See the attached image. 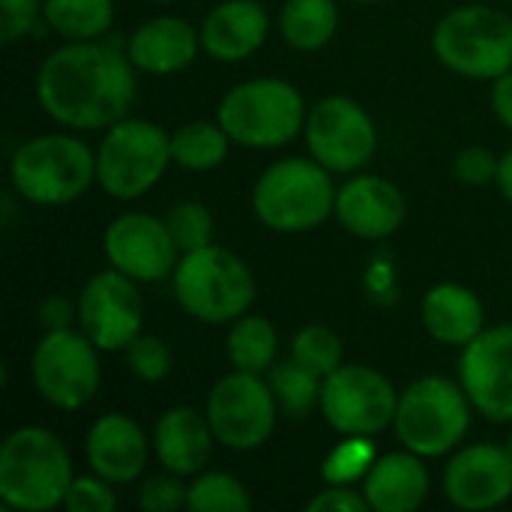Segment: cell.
I'll return each instance as SVG.
<instances>
[{
  "label": "cell",
  "instance_id": "cell-44",
  "mask_svg": "<svg viewBox=\"0 0 512 512\" xmlns=\"http://www.w3.org/2000/svg\"><path fill=\"white\" fill-rule=\"evenodd\" d=\"M507 450L512 453V432H510V438H507Z\"/></svg>",
  "mask_w": 512,
  "mask_h": 512
},
{
  "label": "cell",
  "instance_id": "cell-14",
  "mask_svg": "<svg viewBox=\"0 0 512 512\" xmlns=\"http://www.w3.org/2000/svg\"><path fill=\"white\" fill-rule=\"evenodd\" d=\"M144 300L138 282L120 270H102L87 279L78 297V324L99 351H126L141 333Z\"/></svg>",
  "mask_w": 512,
  "mask_h": 512
},
{
  "label": "cell",
  "instance_id": "cell-34",
  "mask_svg": "<svg viewBox=\"0 0 512 512\" xmlns=\"http://www.w3.org/2000/svg\"><path fill=\"white\" fill-rule=\"evenodd\" d=\"M126 363H129L135 378H141L147 384H156V381L168 378V372H171V351L159 336L138 333L126 345Z\"/></svg>",
  "mask_w": 512,
  "mask_h": 512
},
{
  "label": "cell",
  "instance_id": "cell-38",
  "mask_svg": "<svg viewBox=\"0 0 512 512\" xmlns=\"http://www.w3.org/2000/svg\"><path fill=\"white\" fill-rule=\"evenodd\" d=\"M498 165H501V159L489 147H465L456 156V174L468 186H486V183H492L498 177Z\"/></svg>",
  "mask_w": 512,
  "mask_h": 512
},
{
  "label": "cell",
  "instance_id": "cell-19",
  "mask_svg": "<svg viewBox=\"0 0 512 512\" xmlns=\"http://www.w3.org/2000/svg\"><path fill=\"white\" fill-rule=\"evenodd\" d=\"M84 453L93 474H99L114 486H123V483H135L144 474L150 444L144 438V429L132 417L105 414L90 426Z\"/></svg>",
  "mask_w": 512,
  "mask_h": 512
},
{
  "label": "cell",
  "instance_id": "cell-22",
  "mask_svg": "<svg viewBox=\"0 0 512 512\" xmlns=\"http://www.w3.org/2000/svg\"><path fill=\"white\" fill-rule=\"evenodd\" d=\"M267 30L270 21L258 0H225L204 18L201 48L222 63H237L264 45Z\"/></svg>",
  "mask_w": 512,
  "mask_h": 512
},
{
  "label": "cell",
  "instance_id": "cell-26",
  "mask_svg": "<svg viewBox=\"0 0 512 512\" xmlns=\"http://www.w3.org/2000/svg\"><path fill=\"white\" fill-rule=\"evenodd\" d=\"M279 336L276 327L261 315H243L228 333V360L237 372L267 375L276 366Z\"/></svg>",
  "mask_w": 512,
  "mask_h": 512
},
{
  "label": "cell",
  "instance_id": "cell-43",
  "mask_svg": "<svg viewBox=\"0 0 512 512\" xmlns=\"http://www.w3.org/2000/svg\"><path fill=\"white\" fill-rule=\"evenodd\" d=\"M354 3H381V0H354Z\"/></svg>",
  "mask_w": 512,
  "mask_h": 512
},
{
  "label": "cell",
  "instance_id": "cell-45",
  "mask_svg": "<svg viewBox=\"0 0 512 512\" xmlns=\"http://www.w3.org/2000/svg\"><path fill=\"white\" fill-rule=\"evenodd\" d=\"M153 3H174V0H153Z\"/></svg>",
  "mask_w": 512,
  "mask_h": 512
},
{
  "label": "cell",
  "instance_id": "cell-13",
  "mask_svg": "<svg viewBox=\"0 0 512 512\" xmlns=\"http://www.w3.org/2000/svg\"><path fill=\"white\" fill-rule=\"evenodd\" d=\"M303 132L312 159H318L330 174L360 171L378 147L372 117L351 96H324L315 102Z\"/></svg>",
  "mask_w": 512,
  "mask_h": 512
},
{
  "label": "cell",
  "instance_id": "cell-28",
  "mask_svg": "<svg viewBox=\"0 0 512 512\" xmlns=\"http://www.w3.org/2000/svg\"><path fill=\"white\" fill-rule=\"evenodd\" d=\"M231 147V135L222 129V123H183L171 135V159L186 171H210L225 162Z\"/></svg>",
  "mask_w": 512,
  "mask_h": 512
},
{
  "label": "cell",
  "instance_id": "cell-4",
  "mask_svg": "<svg viewBox=\"0 0 512 512\" xmlns=\"http://www.w3.org/2000/svg\"><path fill=\"white\" fill-rule=\"evenodd\" d=\"M252 207L270 231L300 234L336 213V186L318 159H282L258 177Z\"/></svg>",
  "mask_w": 512,
  "mask_h": 512
},
{
  "label": "cell",
  "instance_id": "cell-16",
  "mask_svg": "<svg viewBox=\"0 0 512 512\" xmlns=\"http://www.w3.org/2000/svg\"><path fill=\"white\" fill-rule=\"evenodd\" d=\"M105 258L135 282H159L174 273L180 249L165 225L150 213H123L105 228Z\"/></svg>",
  "mask_w": 512,
  "mask_h": 512
},
{
  "label": "cell",
  "instance_id": "cell-42",
  "mask_svg": "<svg viewBox=\"0 0 512 512\" xmlns=\"http://www.w3.org/2000/svg\"><path fill=\"white\" fill-rule=\"evenodd\" d=\"M495 183H498L501 195H504V198L512 204V150L501 156V165H498V177H495Z\"/></svg>",
  "mask_w": 512,
  "mask_h": 512
},
{
  "label": "cell",
  "instance_id": "cell-18",
  "mask_svg": "<svg viewBox=\"0 0 512 512\" xmlns=\"http://www.w3.org/2000/svg\"><path fill=\"white\" fill-rule=\"evenodd\" d=\"M408 204L396 183L384 177H351L336 192V219L339 225L363 240H384L396 234L405 222Z\"/></svg>",
  "mask_w": 512,
  "mask_h": 512
},
{
  "label": "cell",
  "instance_id": "cell-21",
  "mask_svg": "<svg viewBox=\"0 0 512 512\" xmlns=\"http://www.w3.org/2000/svg\"><path fill=\"white\" fill-rule=\"evenodd\" d=\"M201 48V30L174 15L144 21L126 42V54L135 69L147 75H171L186 69Z\"/></svg>",
  "mask_w": 512,
  "mask_h": 512
},
{
  "label": "cell",
  "instance_id": "cell-24",
  "mask_svg": "<svg viewBox=\"0 0 512 512\" xmlns=\"http://www.w3.org/2000/svg\"><path fill=\"white\" fill-rule=\"evenodd\" d=\"M420 315L426 333L441 345H453V348H465L486 330V312L480 297L471 288L453 282L435 285L423 297Z\"/></svg>",
  "mask_w": 512,
  "mask_h": 512
},
{
  "label": "cell",
  "instance_id": "cell-5",
  "mask_svg": "<svg viewBox=\"0 0 512 512\" xmlns=\"http://www.w3.org/2000/svg\"><path fill=\"white\" fill-rule=\"evenodd\" d=\"M15 192L39 207H63L96 180V153L63 132L24 141L9 162Z\"/></svg>",
  "mask_w": 512,
  "mask_h": 512
},
{
  "label": "cell",
  "instance_id": "cell-36",
  "mask_svg": "<svg viewBox=\"0 0 512 512\" xmlns=\"http://www.w3.org/2000/svg\"><path fill=\"white\" fill-rule=\"evenodd\" d=\"M114 483L102 480L99 474L93 477H75L63 507L69 512H111L117 507V495L111 489Z\"/></svg>",
  "mask_w": 512,
  "mask_h": 512
},
{
  "label": "cell",
  "instance_id": "cell-27",
  "mask_svg": "<svg viewBox=\"0 0 512 512\" xmlns=\"http://www.w3.org/2000/svg\"><path fill=\"white\" fill-rule=\"evenodd\" d=\"M42 18L48 21L54 33H60L69 42L102 39L114 21V3L111 0H45Z\"/></svg>",
  "mask_w": 512,
  "mask_h": 512
},
{
  "label": "cell",
  "instance_id": "cell-6",
  "mask_svg": "<svg viewBox=\"0 0 512 512\" xmlns=\"http://www.w3.org/2000/svg\"><path fill=\"white\" fill-rule=\"evenodd\" d=\"M306 102L282 78H252L225 93L219 123L240 147L270 150L294 141L306 129Z\"/></svg>",
  "mask_w": 512,
  "mask_h": 512
},
{
  "label": "cell",
  "instance_id": "cell-2",
  "mask_svg": "<svg viewBox=\"0 0 512 512\" xmlns=\"http://www.w3.org/2000/svg\"><path fill=\"white\" fill-rule=\"evenodd\" d=\"M72 459L66 444L42 429L21 426L0 447V501L18 512L63 507L72 486Z\"/></svg>",
  "mask_w": 512,
  "mask_h": 512
},
{
  "label": "cell",
  "instance_id": "cell-29",
  "mask_svg": "<svg viewBox=\"0 0 512 512\" xmlns=\"http://www.w3.org/2000/svg\"><path fill=\"white\" fill-rule=\"evenodd\" d=\"M267 384L276 396L279 414H285L288 420H303V417H309V411L315 405H321L324 378H318L315 372L303 369L294 360L276 363L267 372Z\"/></svg>",
  "mask_w": 512,
  "mask_h": 512
},
{
  "label": "cell",
  "instance_id": "cell-37",
  "mask_svg": "<svg viewBox=\"0 0 512 512\" xmlns=\"http://www.w3.org/2000/svg\"><path fill=\"white\" fill-rule=\"evenodd\" d=\"M39 15H42L39 0H0V39H3V45L36 30Z\"/></svg>",
  "mask_w": 512,
  "mask_h": 512
},
{
  "label": "cell",
  "instance_id": "cell-17",
  "mask_svg": "<svg viewBox=\"0 0 512 512\" xmlns=\"http://www.w3.org/2000/svg\"><path fill=\"white\" fill-rule=\"evenodd\" d=\"M444 495L468 512L495 510L512 498V453L498 444H471L459 450L444 471Z\"/></svg>",
  "mask_w": 512,
  "mask_h": 512
},
{
  "label": "cell",
  "instance_id": "cell-20",
  "mask_svg": "<svg viewBox=\"0 0 512 512\" xmlns=\"http://www.w3.org/2000/svg\"><path fill=\"white\" fill-rule=\"evenodd\" d=\"M213 426L207 414L195 408H171L156 420L153 429V450L165 471L180 477H198L213 456Z\"/></svg>",
  "mask_w": 512,
  "mask_h": 512
},
{
  "label": "cell",
  "instance_id": "cell-9",
  "mask_svg": "<svg viewBox=\"0 0 512 512\" xmlns=\"http://www.w3.org/2000/svg\"><path fill=\"white\" fill-rule=\"evenodd\" d=\"M438 60L468 78H501L512 69V18L492 6H462L432 36Z\"/></svg>",
  "mask_w": 512,
  "mask_h": 512
},
{
  "label": "cell",
  "instance_id": "cell-23",
  "mask_svg": "<svg viewBox=\"0 0 512 512\" xmlns=\"http://www.w3.org/2000/svg\"><path fill=\"white\" fill-rule=\"evenodd\" d=\"M363 495L375 512H414L429 498V471L417 453L378 456L363 477Z\"/></svg>",
  "mask_w": 512,
  "mask_h": 512
},
{
  "label": "cell",
  "instance_id": "cell-11",
  "mask_svg": "<svg viewBox=\"0 0 512 512\" xmlns=\"http://www.w3.org/2000/svg\"><path fill=\"white\" fill-rule=\"evenodd\" d=\"M279 405L264 375L231 372L210 390L207 420L222 447L249 453L267 444L276 429Z\"/></svg>",
  "mask_w": 512,
  "mask_h": 512
},
{
  "label": "cell",
  "instance_id": "cell-32",
  "mask_svg": "<svg viewBox=\"0 0 512 512\" xmlns=\"http://www.w3.org/2000/svg\"><path fill=\"white\" fill-rule=\"evenodd\" d=\"M291 360L315 372L318 378H327L342 366V339L324 324H309L294 336Z\"/></svg>",
  "mask_w": 512,
  "mask_h": 512
},
{
  "label": "cell",
  "instance_id": "cell-8",
  "mask_svg": "<svg viewBox=\"0 0 512 512\" xmlns=\"http://www.w3.org/2000/svg\"><path fill=\"white\" fill-rule=\"evenodd\" d=\"M171 159V135L150 120H129L108 126L96 150V180L120 201L141 198L165 174Z\"/></svg>",
  "mask_w": 512,
  "mask_h": 512
},
{
  "label": "cell",
  "instance_id": "cell-15",
  "mask_svg": "<svg viewBox=\"0 0 512 512\" xmlns=\"http://www.w3.org/2000/svg\"><path fill=\"white\" fill-rule=\"evenodd\" d=\"M459 384L492 423H512V324L483 330L462 348Z\"/></svg>",
  "mask_w": 512,
  "mask_h": 512
},
{
  "label": "cell",
  "instance_id": "cell-35",
  "mask_svg": "<svg viewBox=\"0 0 512 512\" xmlns=\"http://www.w3.org/2000/svg\"><path fill=\"white\" fill-rule=\"evenodd\" d=\"M189 504V486H183L180 474L147 477L138 489V507L144 512H177Z\"/></svg>",
  "mask_w": 512,
  "mask_h": 512
},
{
  "label": "cell",
  "instance_id": "cell-41",
  "mask_svg": "<svg viewBox=\"0 0 512 512\" xmlns=\"http://www.w3.org/2000/svg\"><path fill=\"white\" fill-rule=\"evenodd\" d=\"M492 108H495V117L510 126L512 129V69L504 72L501 78H495V87H492Z\"/></svg>",
  "mask_w": 512,
  "mask_h": 512
},
{
  "label": "cell",
  "instance_id": "cell-30",
  "mask_svg": "<svg viewBox=\"0 0 512 512\" xmlns=\"http://www.w3.org/2000/svg\"><path fill=\"white\" fill-rule=\"evenodd\" d=\"M186 510L195 512H249L252 498L246 486L225 471H201L189 486Z\"/></svg>",
  "mask_w": 512,
  "mask_h": 512
},
{
  "label": "cell",
  "instance_id": "cell-39",
  "mask_svg": "<svg viewBox=\"0 0 512 512\" xmlns=\"http://www.w3.org/2000/svg\"><path fill=\"white\" fill-rule=\"evenodd\" d=\"M309 512H369V501L363 492H357L354 486H327L321 489L309 504Z\"/></svg>",
  "mask_w": 512,
  "mask_h": 512
},
{
  "label": "cell",
  "instance_id": "cell-33",
  "mask_svg": "<svg viewBox=\"0 0 512 512\" xmlns=\"http://www.w3.org/2000/svg\"><path fill=\"white\" fill-rule=\"evenodd\" d=\"M165 225L174 237V246L180 249V255L204 249L213 243V216L204 204L198 201H180L168 210Z\"/></svg>",
  "mask_w": 512,
  "mask_h": 512
},
{
  "label": "cell",
  "instance_id": "cell-3",
  "mask_svg": "<svg viewBox=\"0 0 512 512\" xmlns=\"http://www.w3.org/2000/svg\"><path fill=\"white\" fill-rule=\"evenodd\" d=\"M171 282L183 312L201 324H234L255 300V279L246 261L216 243L180 255Z\"/></svg>",
  "mask_w": 512,
  "mask_h": 512
},
{
  "label": "cell",
  "instance_id": "cell-7",
  "mask_svg": "<svg viewBox=\"0 0 512 512\" xmlns=\"http://www.w3.org/2000/svg\"><path fill=\"white\" fill-rule=\"evenodd\" d=\"M471 408L474 405L462 384L429 375L417 378L405 393H399L393 426L405 450L435 459L462 444L471 426Z\"/></svg>",
  "mask_w": 512,
  "mask_h": 512
},
{
  "label": "cell",
  "instance_id": "cell-10",
  "mask_svg": "<svg viewBox=\"0 0 512 512\" xmlns=\"http://www.w3.org/2000/svg\"><path fill=\"white\" fill-rule=\"evenodd\" d=\"M30 375L36 393L48 405L60 411H78L99 390L102 381L99 348L87 339L84 330L81 333L72 327L48 330L33 348Z\"/></svg>",
  "mask_w": 512,
  "mask_h": 512
},
{
  "label": "cell",
  "instance_id": "cell-25",
  "mask_svg": "<svg viewBox=\"0 0 512 512\" xmlns=\"http://www.w3.org/2000/svg\"><path fill=\"white\" fill-rule=\"evenodd\" d=\"M279 27L288 45L300 51H318L336 36L339 27L336 0H285Z\"/></svg>",
  "mask_w": 512,
  "mask_h": 512
},
{
  "label": "cell",
  "instance_id": "cell-1",
  "mask_svg": "<svg viewBox=\"0 0 512 512\" xmlns=\"http://www.w3.org/2000/svg\"><path fill=\"white\" fill-rule=\"evenodd\" d=\"M138 93L135 63L117 39L69 42L48 54L36 72L42 111L69 129H108L120 123Z\"/></svg>",
  "mask_w": 512,
  "mask_h": 512
},
{
  "label": "cell",
  "instance_id": "cell-40",
  "mask_svg": "<svg viewBox=\"0 0 512 512\" xmlns=\"http://www.w3.org/2000/svg\"><path fill=\"white\" fill-rule=\"evenodd\" d=\"M72 315H78V306L72 309V303L66 297H60V294L42 300V306H39V324H42L45 333L48 330H66V327H72Z\"/></svg>",
  "mask_w": 512,
  "mask_h": 512
},
{
  "label": "cell",
  "instance_id": "cell-31",
  "mask_svg": "<svg viewBox=\"0 0 512 512\" xmlns=\"http://www.w3.org/2000/svg\"><path fill=\"white\" fill-rule=\"evenodd\" d=\"M375 459H378V447L366 435H345V441L333 447L330 456L324 459L321 477L327 486H354L369 474Z\"/></svg>",
  "mask_w": 512,
  "mask_h": 512
},
{
  "label": "cell",
  "instance_id": "cell-12",
  "mask_svg": "<svg viewBox=\"0 0 512 512\" xmlns=\"http://www.w3.org/2000/svg\"><path fill=\"white\" fill-rule=\"evenodd\" d=\"M321 414L339 435L375 438L396 420L399 393L372 366H339L324 378Z\"/></svg>",
  "mask_w": 512,
  "mask_h": 512
}]
</instances>
